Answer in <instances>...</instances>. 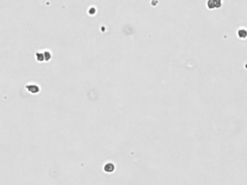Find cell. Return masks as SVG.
Returning <instances> with one entry per match:
<instances>
[{
    "label": "cell",
    "mask_w": 247,
    "mask_h": 185,
    "mask_svg": "<svg viewBox=\"0 0 247 185\" xmlns=\"http://www.w3.org/2000/svg\"><path fill=\"white\" fill-rule=\"evenodd\" d=\"M207 5H208V7L209 9H212V5H214L213 6V9L218 8L221 5V1L220 0H209Z\"/></svg>",
    "instance_id": "obj_2"
},
{
    "label": "cell",
    "mask_w": 247,
    "mask_h": 185,
    "mask_svg": "<svg viewBox=\"0 0 247 185\" xmlns=\"http://www.w3.org/2000/svg\"><path fill=\"white\" fill-rule=\"evenodd\" d=\"M36 60H37L38 62H43V61H45L43 53L37 52V53L36 54Z\"/></svg>",
    "instance_id": "obj_3"
},
{
    "label": "cell",
    "mask_w": 247,
    "mask_h": 185,
    "mask_svg": "<svg viewBox=\"0 0 247 185\" xmlns=\"http://www.w3.org/2000/svg\"><path fill=\"white\" fill-rule=\"evenodd\" d=\"M238 35L241 39H245L247 37V31L245 29H241L238 30Z\"/></svg>",
    "instance_id": "obj_4"
},
{
    "label": "cell",
    "mask_w": 247,
    "mask_h": 185,
    "mask_svg": "<svg viewBox=\"0 0 247 185\" xmlns=\"http://www.w3.org/2000/svg\"><path fill=\"white\" fill-rule=\"evenodd\" d=\"M43 55H44V59H45V61L46 62H48L51 59V54L49 51H44L43 53Z\"/></svg>",
    "instance_id": "obj_6"
},
{
    "label": "cell",
    "mask_w": 247,
    "mask_h": 185,
    "mask_svg": "<svg viewBox=\"0 0 247 185\" xmlns=\"http://www.w3.org/2000/svg\"><path fill=\"white\" fill-rule=\"evenodd\" d=\"M26 90L31 94H37L40 92V87L34 83H28L25 85Z\"/></svg>",
    "instance_id": "obj_1"
},
{
    "label": "cell",
    "mask_w": 247,
    "mask_h": 185,
    "mask_svg": "<svg viewBox=\"0 0 247 185\" xmlns=\"http://www.w3.org/2000/svg\"><path fill=\"white\" fill-rule=\"evenodd\" d=\"M114 170V166L111 164H108L107 165H105V171H107V172H113Z\"/></svg>",
    "instance_id": "obj_5"
}]
</instances>
